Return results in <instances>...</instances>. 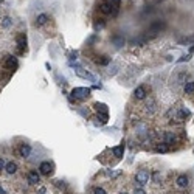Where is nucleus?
<instances>
[{"instance_id":"nucleus-1","label":"nucleus","mask_w":194,"mask_h":194,"mask_svg":"<svg viewBox=\"0 0 194 194\" xmlns=\"http://www.w3.org/2000/svg\"><path fill=\"white\" fill-rule=\"evenodd\" d=\"M90 89L89 87H75L73 90H71V100H78V101H81V100H86V98H89L90 96Z\"/></svg>"},{"instance_id":"nucleus-2","label":"nucleus","mask_w":194,"mask_h":194,"mask_svg":"<svg viewBox=\"0 0 194 194\" xmlns=\"http://www.w3.org/2000/svg\"><path fill=\"white\" fill-rule=\"evenodd\" d=\"M135 180H137V183L138 185H146L148 182H149V173L148 171H144V169H141V171H138L137 174H135Z\"/></svg>"},{"instance_id":"nucleus-3","label":"nucleus","mask_w":194,"mask_h":194,"mask_svg":"<svg viewBox=\"0 0 194 194\" xmlns=\"http://www.w3.org/2000/svg\"><path fill=\"white\" fill-rule=\"evenodd\" d=\"M51 171H53V165H51L50 162H42V163L39 165V173H40V174L50 176Z\"/></svg>"},{"instance_id":"nucleus-4","label":"nucleus","mask_w":194,"mask_h":194,"mask_svg":"<svg viewBox=\"0 0 194 194\" xmlns=\"http://www.w3.org/2000/svg\"><path fill=\"white\" fill-rule=\"evenodd\" d=\"M76 75L84 78V79H90V81H95V76H92L89 71H84V68H81L79 65H76Z\"/></svg>"},{"instance_id":"nucleus-5","label":"nucleus","mask_w":194,"mask_h":194,"mask_svg":"<svg viewBox=\"0 0 194 194\" xmlns=\"http://www.w3.org/2000/svg\"><path fill=\"white\" fill-rule=\"evenodd\" d=\"M28 182H30L31 185H37V183L40 182V176H39V173H37V171H31V173H28Z\"/></svg>"},{"instance_id":"nucleus-6","label":"nucleus","mask_w":194,"mask_h":194,"mask_svg":"<svg viewBox=\"0 0 194 194\" xmlns=\"http://www.w3.org/2000/svg\"><path fill=\"white\" fill-rule=\"evenodd\" d=\"M19 154H20V157H23V158L30 157V154H31V146H30V144H22L20 149H19Z\"/></svg>"},{"instance_id":"nucleus-7","label":"nucleus","mask_w":194,"mask_h":194,"mask_svg":"<svg viewBox=\"0 0 194 194\" xmlns=\"http://www.w3.org/2000/svg\"><path fill=\"white\" fill-rule=\"evenodd\" d=\"M134 96L137 100H143L144 96H146V89H144L143 86H138L135 90H134Z\"/></svg>"},{"instance_id":"nucleus-8","label":"nucleus","mask_w":194,"mask_h":194,"mask_svg":"<svg viewBox=\"0 0 194 194\" xmlns=\"http://www.w3.org/2000/svg\"><path fill=\"white\" fill-rule=\"evenodd\" d=\"M162 27H163V25H162V22H154L152 25L149 27L148 33H151L152 36H155L157 33H160V31H162Z\"/></svg>"},{"instance_id":"nucleus-9","label":"nucleus","mask_w":194,"mask_h":194,"mask_svg":"<svg viewBox=\"0 0 194 194\" xmlns=\"http://www.w3.org/2000/svg\"><path fill=\"white\" fill-rule=\"evenodd\" d=\"M163 140H165V144H174V143H176V135H174V132H165Z\"/></svg>"},{"instance_id":"nucleus-10","label":"nucleus","mask_w":194,"mask_h":194,"mask_svg":"<svg viewBox=\"0 0 194 194\" xmlns=\"http://www.w3.org/2000/svg\"><path fill=\"white\" fill-rule=\"evenodd\" d=\"M100 10L104 14H110L112 13V3L107 2V0H104V2H101V5H100Z\"/></svg>"},{"instance_id":"nucleus-11","label":"nucleus","mask_w":194,"mask_h":194,"mask_svg":"<svg viewBox=\"0 0 194 194\" xmlns=\"http://www.w3.org/2000/svg\"><path fill=\"white\" fill-rule=\"evenodd\" d=\"M112 44H113L116 48L123 47V45H124V37H123V36H120V34H115V36L112 37Z\"/></svg>"},{"instance_id":"nucleus-12","label":"nucleus","mask_w":194,"mask_h":194,"mask_svg":"<svg viewBox=\"0 0 194 194\" xmlns=\"http://www.w3.org/2000/svg\"><path fill=\"white\" fill-rule=\"evenodd\" d=\"M112 152H113V155H115L116 158H121V157H123V154H124V144L115 146V148L112 149Z\"/></svg>"},{"instance_id":"nucleus-13","label":"nucleus","mask_w":194,"mask_h":194,"mask_svg":"<svg viewBox=\"0 0 194 194\" xmlns=\"http://www.w3.org/2000/svg\"><path fill=\"white\" fill-rule=\"evenodd\" d=\"M5 67L6 68H17V59L13 58V56H8L6 61H5Z\"/></svg>"},{"instance_id":"nucleus-14","label":"nucleus","mask_w":194,"mask_h":194,"mask_svg":"<svg viewBox=\"0 0 194 194\" xmlns=\"http://www.w3.org/2000/svg\"><path fill=\"white\" fill-rule=\"evenodd\" d=\"M176 182H177V185H179L180 188H186V186H188V183H189V182H188V177H186L185 174H182V176H179Z\"/></svg>"},{"instance_id":"nucleus-15","label":"nucleus","mask_w":194,"mask_h":194,"mask_svg":"<svg viewBox=\"0 0 194 194\" xmlns=\"http://www.w3.org/2000/svg\"><path fill=\"white\" fill-rule=\"evenodd\" d=\"M5 169H6L8 174H14V173H17V165L14 162H10V163H6Z\"/></svg>"},{"instance_id":"nucleus-16","label":"nucleus","mask_w":194,"mask_h":194,"mask_svg":"<svg viewBox=\"0 0 194 194\" xmlns=\"http://www.w3.org/2000/svg\"><path fill=\"white\" fill-rule=\"evenodd\" d=\"M47 20H48V16L47 14H40L36 19V25L37 27H42V25H45V23H47Z\"/></svg>"},{"instance_id":"nucleus-17","label":"nucleus","mask_w":194,"mask_h":194,"mask_svg":"<svg viewBox=\"0 0 194 194\" xmlns=\"http://www.w3.org/2000/svg\"><path fill=\"white\" fill-rule=\"evenodd\" d=\"M16 40H17V45L20 47V50H22V48L27 45V36H25V34H19Z\"/></svg>"},{"instance_id":"nucleus-18","label":"nucleus","mask_w":194,"mask_h":194,"mask_svg":"<svg viewBox=\"0 0 194 194\" xmlns=\"http://www.w3.org/2000/svg\"><path fill=\"white\" fill-rule=\"evenodd\" d=\"M98 112H103V113H107V106L106 104H103V103H96L95 106H93Z\"/></svg>"},{"instance_id":"nucleus-19","label":"nucleus","mask_w":194,"mask_h":194,"mask_svg":"<svg viewBox=\"0 0 194 194\" xmlns=\"http://www.w3.org/2000/svg\"><path fill=\"white\" fill-rule=\"evenodd\" d=\"M185 93H194V82L192 81L185 84Z\"/></svg>"},{"instance_id":"nucleus-20","label":"nucleus","mask_w":194,"mask_h":194,"mask_svg":"<svg viewBox=\"0 0 194 194\" xmlns=\"http://www.w3.org/2000/svg\"><path fill=\"white\" fill-rule=\"evenodd\" d=\"M13 23V20H11V17H5L3 19V22H2V27H5V28H8L10 25Z\"/></svg>"},{"instance_id":"nucleus-21","label":"nucleus","mask_w":194,"mask_h":194,"mask_svg":"<svg viewBox=\"0 0 194 194\" xmlns=\"http://www.w3.org/2000/svg\"><path fill=\"white\" fill-rule=\"evenodd\" d=\"M189 59H191V55H183V56H182V58L177 61V64H182V62H188Z\"/></svg>"},{"instance_id":"nucleus-22","label":"nucleus","mask_w":194,"mask_h":194,"mask_svg":"<svg viewBox=\"0 0 194 194\" xmlns=\"http://www.w3.org/2000/svg\"><path fill=\"white\" fill-rule=\"evenodd\" d=\"M109 62H110V59L107 56H103V59H98V64H101V65H107Z\"/></svg>"},{"instance_id":"nucleus-23","label":"nucleus","mask_w":194,"mask_h":194,"mask_svg":"<svg viewBox=\"0 0 194 194\" xmlns=\"http://www.w3.org/2000/svg\"><path fill=\"white\" fill-rule=\"evenodd\" d=\"M120 174H121V171H107V176H109V177H112V179L118 177Z\"/></svg>"},{"instance_id":"nucleus-24","label":"nucleus","mask_w":194,"mask_h":194,"mask_svg":"<svg viewBox=\"0 0 194 194\" xmlns=\"http://www.w3.org/2000/svg\"><path fill=\"white\" fill-rule=\"evenodd\" d=\"M93 194H107V192H106V189H103V188H95V189H93Z\"/></svg>"},{"instance_id":"nucleus-25","label":"nucleus","mask_w":194,"mask_h":194,"mask_svg":"<svg viewBox=\"0 0 194 194\" xmlns=\"http://www.w3.org/2000/svg\"><path fill=\"white\" fill-rule=\"evenodd\" d=\"M155 151H157V152H166V151H168V148H166V146H157V148H155Z\"/></svg>"},{"instance_id":"nucleus-26","label":"nucleus","mask_w":194,"mask_h":194,"mask_svg":"<svg viewBox=\"0 0 194 194\" xmlns=\"http://www.w3.org/2000/svg\"><path fill=\"white\" fill-rule=\"evenodd\" d=\"M104 27V22H101V23H96V25H95V31H98V30H101Z\"/></svg>"},{"instance_id":"nucleus-27","label":"nucleus","mask_w":194,"mask_h":194,"mask_svg":"<svg viewBox=\"0 0 194 194\" xmlns=\"http://www.w3.org/2000/svg\"><path fill=\"white\" fill-rule=\"evenodd\" d=\"M76 56H78V51H71V53H70V59H71V61L76 59Z\"/></svg>"},{"instance_id":"nucleus-28","label":"nucleus","mask_w":194,"mask_h":194,"mask_svg":"<svg viewBox=\"0 0 194 194\" xmlns=\"http://www.w3.org/2000/svg\"><path fill=\"white\" fill-rule=\"evenodd\" d=\"M158 180H160V173H154V182L158 183Z\"/></svg>"},{"instance_id":"nucleus-29","label":"nucleus","mask_w":194,"mask_h":194,"mask_svg":"<svg viewBox=\"0 0 194 194\" xmlns=\"http://www.w3.org/2000/svg\"><path fill=\"white\" fill-rule=\"evenodd\" d=\"M5 166H6V163L3 162V158H0V171H2V169H5Z\"/></svg>"},{"instance_id":"nucleus-30","label":"nucleus","mask_w":194,"mask_h":194,"mask_svg":"<svg viewBox=\"0 0 194 194\" xmlns=\"http://www.w3.org/2000/svg\"><path fill=\"white\" fill-rule=\"evenodd\" d=\"M121 2V0H110V3H113V5H118Z\"/></svg>"},{"instance_id":"nucleus-31","label":"nucleus","mask_w":194,"mask_h":194,"mask_svg":"<svg viewBox=\"0 0 194 194\" xmlns=\"http://www.w3.org/2000/svg\"><path fill=\"white\" fill-rule=\"evenodd\" d=\"M39 194H45V188H44V186L39 188Z\"/></svg>"},{"instance_id":"nucleus-32","label":"nucleus","mask_w":194,"mask_h":194,"mask_svg":"<svg viewBox=\"0 0 194 194\" xmlns=\"http://www.w3.org/2000/svg\"><path fill=\"white\" fill-rule=\"evenodd\" d=\"M191 53H194V44L189 47V55H191Z\"/></svg>"},{"instance_id":"nucleus-33","label":"nucleus","mask_w":194,"mask_h":194,"mask_svg":"<svg viewBox=\"0 0 194 194\" xmlns=\"http://www.w3.org/2000/svg\"><path fill=\"white\" fill-rule=\"evenodd\" d=\"M0 194H6V191L2 188V185H0Z\"/></svg>"},{"instance_id":"nucleus-34","label":"nucleus","mask_w":194,"mask_h":194,"mask_svg":"<svg viewBox=\"0 0 194 194\" xmlns=\"http://www.w3.org/2000/svg\"><path fill=\"white\" fill-rule=\"evenodd\" d=\"M121 194H127V192H121Z\"/></svg>"}]
</instances>
